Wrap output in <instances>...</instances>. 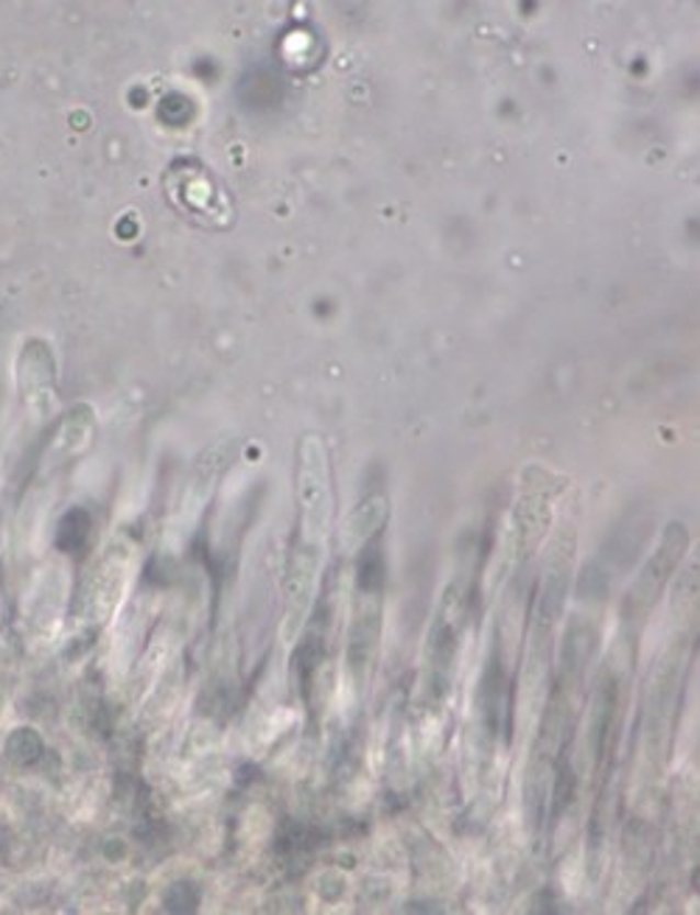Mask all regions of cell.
<instances>
[{
    "instance_id": "5b68a950",
    "label": "cell",
    "mask_w": 700,
    "mask_h": 915,
    "mask_svg": "<svg viewBox=\"0 0 700 915\" xmlns=\"http://www.w3.org/2000/svg\"><path fill=\"white\" fill-rule=\"evenodd\" d=\"M575 798V772H572L569 761L557 759V779H555V798H552V812L555 817H561L566 812V806Z\"/></svg>"
},
{
    "instance_id": "7a4b0ae2",
    "label": "cell",
    "mask_w": 700,
    "mask_h": 915,
    "mask_svg": "<svg viewBox=\"0 0 700 915\" xmlns=\"http://www.w3.org/2000/svg\"><path fill=\"white\" fill-rule=\"evenodd\" d=\"M510 703H513V689L507 684L499 655H494L479 689V705L482 714H485V725H488L494 734L499 728L510 731V716H513V705Z\"/></svg>"
},
{
    "instance_id": "6da1fadb",
    "label": "cell",
    "mask_w": 700,
    "mask_h": 915,
    "mask_svg": "<svg viewBox=\"0 0 700 915\" xmlns=\"http://www.w3.org/2000/svg\"><path fill=\"white\" fill-rule=\"evenodd\" d=\"M687 546V530H684L681 523H669L658 549L651 554V561L644 563L642 574H639V579L633 583L631 591H628L625 619H642L644 613L656 605V599L662 597V591L667 588L673 572H676L678 563H681Z\"/></svg>"
},
{
    "instance_id": "277c9868",
    "label": "cell",
    "mask_w": 700,
    "mask_h": 915,
    "mask_svg": "<svg viewBox=\"0 0 700 915\" xmlns=\"http://www.w3.org/2000/svg\"><path fill=\"white\" fill-rule=\"evenodd\" d=\"M359 597H382L384 591V552L379 546V538L362 549L359 554V574H357Z\"/></svg>"
},
{
    "instance_id": "3957f363",
    "label": "cell",
    "mask_w": 700,
    "mask_h": 915,
    "mask_svg": "<svg viewBox=\"0 0 700 915\" xmlns=\"http://www.w3.org/2000/svg\"><path fill=\"white\" fill-rule=\"evenodd\" d=\"M595 639H597L595 630L588 628V624L575 622L569 628V633H566V639H563V655H561V678L566 686L580 680L583 669H586L588 655H591V649H595Z\"/></svg>"
}]
</instances>
